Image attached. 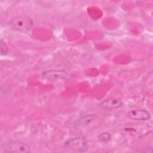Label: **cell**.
<instances>
[{"instance_id": "cell-1", "label": "cell", "mask_w": 153, "mask_h": 153, "mask_svg": "<svg viewBox=\"0 0 153 153\" xmlns=\"http://www.w3.org/2000/svg\"><path fill=\"white\" fill-rule=\"evenodd\" d=\"M33 23L31 18L27 16H15L9 22V25L13 29L19 32L29 30L32 26Z\"/></svg>"}, {"instance_id": "cell-2", "label": "cell", "mask_w": 153, "mask_h": 153, "mask_svg": "<svg viewBox=\"0 0 153 153\" xmlns=\"http://www.w3.org/2000/svg\"><path fill=\"white\" fill-rule=\"evenodd\" d=\"M1 151L4 152H29V146L24 142L17 140H11L4 143L1 146Z\"/></svg>"}, {"instance_id": "cell-3", "label": "cell", "mask_w": 153, "mask_h": 153, "mask_svg": "<svg viewBox=\"0 0 153 153\" xmlns=\"http://www.w3.org/2000/svg\"><path fill=\"white\" fill-rule=\"evenodd\" d=\"M65 148L72 151L82 152L88 149V144L84 138L76 137L67 140L65 143Z\"/></svg>"}, {"instance_id": "cell-4", "label": "cell", "mask_w": 153, "mask_h": 153, "mask_svg": "<svg viewBox=\"0 0 153 153\" xmlns=\"http://www.w3.org/2000/svg\"><path fill=\"white\" fill-rule=\"evenodd\" d=\"M123 104L122 100L116 97H109L101 102L99 106L105 110H113L120 108Z\"/></svg>"}, {"instance_id": "cell-5", "label": "cell", "mask_w": 153, "mask_h": 153, "mask_svg": "<svg viewBox=\"0 0 153 153\" xmlns=\"http://www.w3.org/2000/svg\"><path fill=\"white\" fill-rule=\"evenodd\" d=\"M128 116L132 120L140 121H146L151 118L149 112L143 109L131 110L128 113Z\"/></svg>"}, {"instance_id": "cell-6", "label": "cell", "mask_w": 153, "mask_h": 153, "mask_svg": "<svg viewBox=\"0 0 153 153\" xmlns=\"http://www.w3.org/2000/svg\"><path fill=\"white\" fill-rule=\"evenodd\" d=\"M42 78L47 80H54L58 79H63L66 77L67 74L63 71L50 70L45 71L42 73Z\"/></svg>"}, {"instance_id": "cell-7", "label": "cell", "mask_w": 153, "mask_h": 153, "mask_svg": "<svg viewBox=\"0 0 153 153\" xmlns=\"http://www.w3.org/2000/svg\"><path fill=\"white\" fill-rule=\"evenodd\" d=\"M97 139L99 142H101L103 143H106L111 140V136L109 133L107 132H103L98 136Z\"/></svg>"}, {"instance_id": "cell-8", "label": "cell", "mask_w": 153, "mask_h": 153, "mask_svg": "<svg viewBox=\"0 0 153 153\" xmlns=\"http://www.w3.org/2000/svg\"><path fill=\"white\" fill-rule=\"evenodd\" d=\"M95 116L94 115H88L87 117H85L84 118H81V120H79L78 122H79V125H85V124H88L89 123L91 122L93 119L94 118Z\"/></svg>"}, {"instance_id": "cell-9", "label": "cell", "mask_w": 153, "mask_h": 153, "mask_svg": "<svg viewBox=\"0 0 153 153\" xmlns=\"http://www.w3.org/2000/svg\"><path fill=\"white\" fill-rule=\"evenodd\" d=\"M0 45H1V54L2 55V54H6L7 51H8V47L6 45V44L2 39H1Z\"/></svg>"}]
</instances>
